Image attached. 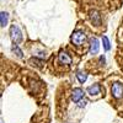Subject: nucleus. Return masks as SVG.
I'll return each instance as SVG.
<instances>
[{
  "label": "nucleus",
  "mask_w": 123,
  "mask_h": 123,
  "mask_svg": "<svg viewBox=\"0 0 123 123\" xmlns=\"http://www.w3.org/2000/svg\"><path fill=\"white\" fill-rule=\"evenodd\" d=\"M111 92H112V96L116 100H122L123 98V84L118 83V81L113 83L111 86Z\"/></svg>",
  "instance_id": "f257e3e1"
},
{
  "label": "nucleus",
  "mask_w": 123,
  "mask_h": 123,
  "mask_svg": "<svg viewBox=\"0 0 123 123\" xmlns=\"http://www.w3.org/2000/svg\"><path fill=\"white\" fill-rule=\"evenodd\" d=\"M86 36L83 31H75V32L71 35V42L75 46H83L85 43Z\"/></svg>",
  "instance_id": "f03ea898"
},
{
  "label": "nucleus",
  "mask_w": 123,
  "mask_h": 123,
  "mask_svg": "<svg viewBox=\"0 0 123 123\" xmlns=\"http://www.w3.org/2000/svg\"><path fill=\"white\" fill-rule=\"evenodd\" d=\"M10 35H11V39L14 41L15 43H18L22 39V35H21V31L16 25H12L10 27Z\"/></svg>",
  "instance_id": "7ed1b4c3"
},
{
  "label": "nucleus",
  "mask_w": 123,
  "mask_h": 123,
  "mask_svg": "<svg viewBox=\"0 0 123 123\" xmlns=\"http://www.w3.org/2000/svg\"><path fill=\"white\" fill-rule=\"evenodd\" d=\"M98 48H100L98 39L97 38H92L91 42H90V53L91 54H96L98 52Z\"/></svg>",
  "instance_id": "20e7f679"
},
{
  "label": "nucleus",
  "mask_w": 123,
  "mask_h": 123,
  "mask_svg": "<svg viewBox=\"0 0 123 123\" xmlns=\"http://www.w3.org/2000/svg\"><path fill=\"white\" fill-rule=\"evenodd\" d=\"M59 62H60L62 64L69 65V64H71V58H70L69 54H67L65 52H60V53H59Z\"/></svg>",
  "instance_id": "39448f33"
},
{
  "label": "nucleus",
  "mask_w": 123,
  "mask_h": 123,
  "mask_svg": "<svg viewBox=\"0 0 123 123\" xmlns=\"http://www.w3.org/2000/svg\"><path fill=\"white\" fill-rule=\"evenodd\" d=\"M83 90L81 89H74L73 91V95H71V100H73L74 102H79L81 100V97H83Z\"/></svg>",
  "instance_id": "423d86ee"
},
{
  "label": "nucleus",
  "mask_w": 123,
  "mask_h": 123,
  "mask_svg": "<svg viewBox=\"0 0 123 123\" xmlns=\"http://www.w3.org/2000/svg\"><path fill=\"white\" fill-rule=\"evenodd\" d=\"M87 94L91 95V96H96L100 94V86L97 84H94L92 86H89L87 87Z\"/></svg>",
  "instance_id": "0eeeda50"
},
{
  "label": "nucleus",
  "mask_w": 123,
  "mask_h": 123,
  "mask_svg": "<svg viewBox=\"0 0 123 123\" xmlns=\"http://www.w3.org/2000/svg\"><path fill=\"white\" fill-rule=\"evenodd\" d=\"M91 21L95 26H100L101 25V20H100V15L96 11H92L91 12Z\"/></svg>",
  "instance_id": "6e6552de"
},
{
  "label": "nucleus",
  "mask_w": 123,
  "mask_h": 123,
  "mask_svg": "<svg viewBox=\"0 0 123 123\" xmlns=\"http://www.w3.org/2000/svg\"><path fill=\"white\" fill-rule=\"evenodd\" d=\"M7 20H9V15L7 12H1V15H0V24H1V27H5L6 24H7Z\"/></svg>",
  "instance_id": "1a4fd4ad"
},
{
  "label": "nucleus",
  "mask_w": 123,
  "mask_h": 123,
  "mask_svg": "<svg viewBox=\"0 0 123 123\" xmlns=\"http://www.w3.org/2000/svg\"><path fill=\"white\" fill-rule=\"evenodd\" d=\"M76 78H78V80L80 81L81 84H84L86 81V79H87V75L85 73H83V71H78V73H76Z\"/></svg>",
  "instance_id": "9d476101"
},
{
  "label": "nucleus",
  "mask_w": 123,
  "mask_h": 123,
  "mask_svg": "<svg viewBox=\"0 0 123 123\" xmlns=\"http://www.w3.org/2000/svg\"><path fill=\"white\" fill-rule=\"evenodd\" d=\"M12 52H14V53H16V55H17L18 58H22V50L20 49L16 44H14V46H12Z\"/></svg>",
  "instance_id": "9b49d317"
},
{
  "label": "nucleus",
  "mask_w": 123,
  "mask_h": 123,
  "mask_svg": "<svg viewBox=\"0 0 123 123\" xmlns=\"http://www.w3.org/2000/svg\"><path fill=\"white\" fill-rule=\"evenodd\" d=\"M102 43H104V48H105V50H110L111 46H110V42H108L107 37H102Z\"/></svg>",
  "instance_id": "f8f14e48"
},
{
  "label": "nucleus",
  "mask_w": 123,
  "mask_h": 123,
  "mask_svg": "<svg viewBox=\"0 0 123 123\" xmlns=\"http://www.w3.org/2000/svg\"><path fill=\"white\" fill-rule=\"evenodd\" d=\"M78 106H79V107H85V106H86V101H85V100H80V101L78 102Z\"/></svg>",
  "instance_id": "ddd939ff"
}]
</instances>
